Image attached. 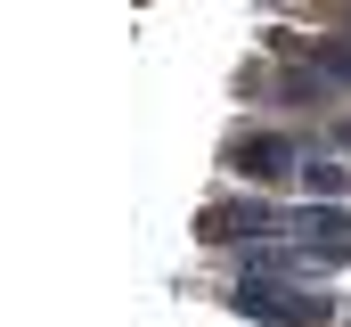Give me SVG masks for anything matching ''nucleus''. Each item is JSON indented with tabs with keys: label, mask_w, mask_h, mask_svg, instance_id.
<instances>
[{
	"label": "nucleus",
	"mask_w": 351,
	"mask_h": 327,
	"mask_svg": "<svg viewBox=\"0 0 351 327\" xmlns=\"http://www.w3.org/2000/svg\"><path fill=\"white\" fill-rule=\"evenodd\" d=\"M229 303H237V311H254V319H278V327L327 319V295H294V286H269V278H245Z\"/></svg>",
	"instance_id": "obj_1"
},
{
	"label": "nucleus",
	"mask_w": 351,
	"mask_h": 327,
	"mask_svg": "<svg viewBox=\"0 0 351 327\" xmlns=\"http://www.w3.org/2000/svg\"><path fill=\"white\" fill-rule=\"evenodd\" d=\"M237 172L278 180V172H294V148H286V139H237Z\"/></svg>",
	"instance_id": "obj_2"
},
{
	"label": "nucleus",
	"mask_w": 351,
	"mask_h": 327,
	"mask_svg": "<svg viewBox=\"0 0 351 327\" xmlns=\"http://www.w3.org/2000/svg\"><path fill=\"white\" fill-rule=\"evenodd\" d=\"M319 66H327V74H343V82H351V49H327Z\"/></svg>",
	"instance_id": "obj_3"
}]
</instances>
